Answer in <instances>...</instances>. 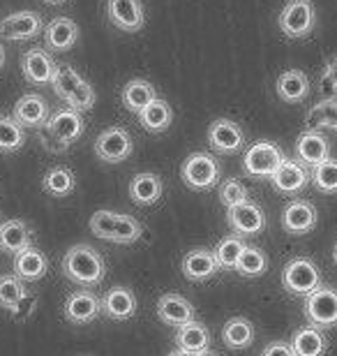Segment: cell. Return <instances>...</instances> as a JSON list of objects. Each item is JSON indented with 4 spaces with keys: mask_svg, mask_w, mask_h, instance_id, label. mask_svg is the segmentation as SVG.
I'll return each mask as SVG.
<instances>
[{
    "mask_svg": "<svg viewBox=\"0 0 337 356\" xmlns=\"http://www.w3.org/2000/svg\"><path fill=\"white\" fill-rule=\"evenodd\" d=\"M63 273L76 287H97L106 275L104 257L88 243H76L63 257Z\"/></svg>",
    "mask_w": 337,
    "mask_h": 356,
    "instance_id": "1",
    "label": "cell"
},
{
    "mask_svg": "<svg viewBox=\"0 0 337 356\" xmlns=\"http://www.w3.org/2000/svg\"><path fill=\"white\" fill-rule=\"evenodd\" d=\"M54 90L63 102H67V106L76 111H90L95 106V90L88 81L83 79L81 74L76 72L74 67L69 65H60L56 70V76H54Z\"/></svg>",
    "mask_w": 337,
    "mask_h": 356,
    "instance_id": "2",
    "label": "cell"
},
{
    "mask_svg": "<svg viewBox=\"0 0 337 356\" xmlns=\"http://www.w3.org/2000/svg\"><path fill=\"white\" fill-rule=\"evenodd\" d=\"M181 176L188 188L197 190V192H206L217 185L220 176H222V167H220L217 158H213L211 153L197 151L183 162Z\"/></svg>",
    "mask_w": 337,
    "mask_h": 356,
    "instance_id": "3",
    "label": "cell"
},
{
    "mask_svg": "<svg viewBox=\"0 0 337 356\" xmlns=\"http://www.w3.org/2000/svg\"><path fill=\"white\" fill-rule=\"evenodd\" d=\"M303 315L307 324L317 329H335L337 326V289L335 287H317L312 294L305 296Z\"/></svg>",
    "mask_w": 337,
    "mask_h": 356,
    "instance_id": "4",
    "label": "cell"
},
{
    "mask_svg": "<svg viewBox=\"0 0 337 356\" xmlns=\"http://www.w3.org/2000/svg\"><path fill=\"white\" fill-rule=\"evenodd\" d=\"M314 26H317V10L312 0H289L279 12V31L291 40L307 38Z\"/></svg>",
    "mask_w": 337,
    "mask_h": 356,
    "instance_id": "5",
    "label": "cell"
},
{
    "mask_svg": "<svg viewBox=\"0 0 337 356\" xmlns=\"http://www.w3.org/2000/svg\"><path fill=\"white\" fill-rule=\"evenodd\" d=\"M282 287L289 294L307 296L317 287H321V270L310 257H296L282 270Z\"/></svg>",
    "mask_w": 337,
    "mask_h": 356,
    "instance_id": "6",
    "label": "cell"
},
{
    "mask_svg": "<svg viewBox=\"0 0 337 356\" xmlns=\"http://www.w3.org/2000/svg\"><path fill=\"white\" fill-rule=\"evenodd\" d=\"M284 153L272 141H256L243 155V172L252 178H270L282 165Z\"/></svg>",
    "mask_w": 337,
    "mask_h": 356,
    "instance_id": "7",
    "label": "cell"
},
{
    "mask_svg": "<svg viewBox=\"0 0 337 356\" xmlns=\"http://www.w3.org/2000/svg\"><path fill=\"white\" fill-rule=\"evenodd\" d=\"M134 151V141L132 134L120 125L106 127L104 132H99V137L95 139V155L106 165H118L125 162Z\"/></svg>",
    "mask_w": 337,
    "mask_h": 356,
    "instance_id": "8",
    "label": "cell"
},
{
    "mask_svg": "<svg viewBox=\"0 0 337 356\" xmlns=\"http://www.w3.org/2000/svg\"><path fill=\"white\" fill-rule=\"evenodd\" d=\"M227 222L238 236H256L266 229V213L259 204L247 199V202L227 209Z\"/></svg>",
    "mask_w": 337,
    "mask_h": 356,
    "instance_id": "9",
    "label": "cell"
},
{
    "mask_svg": "<svg viewBox=\"0 0 337 356\" xmlns=\"http://www.w3.org/2000/svg\"><path fill=\"white\" fill-rule=\"evenodd\" d=\"M47 130L56 139V144H58L60 148H65L69 144H74V141L81 137L83 130H85V123L81 118V111L67 106V109H58L56 113L49 116Z\"/></svg>",
    "mask_w": 337,
    "mask_h": 356,
    "instance_id": "10",
    "label": "cell"
},
{
    "mask_svg": "<svg viewBox=\"0 0 337 356\" xmlns=\"http://www.w3.org/2000/svg\"><path fill=\"white\" fill-rule=\"evenodd\" d=\"M208 144L220 155H236L245 146V134H243L238 123L229 118H220L213 120L211 127H208Z\"/></svg>",
    "mask_w": 337,
    "mask_h": 356,
    "instance_id": "11",
    "label": "cell"
},
{
    "mask_svg": "<svg viewBox=\"0 0 337 356\" xmlns=\"http://www.w3.org/2000/svg\"><path fill=\"white\" fill-rule=\"evenodd\" d=\"M44 31L38 12H14L0 21V38L7 42H28Z\"/></svg>",
    "mask_w": 337,
    "mask_h": 356,
    "instance_id": "12",
    "label": "cell"
},
{
    "mask_svg": "<svg viewBox=\"0 0 337 356\" xmlns=\"http://www.w3.org/2000/svg\"><path fill=\"white\" fill-rule=\"evenodd\" d=\"M65 319L72 324H90L95 322L102 312V298L90 289H76L72 291L65 301Z\"/></svg>",
    "mask_w": 337,
    "mask_h": 356,
    "instance_id": "13",
    "label": "cell"
},
{
    "mask_svg": "<svg viewBox=\"0 0 337 356\" xmlns=\"http://www.w3.org/2000/svg\"><path fill=\"white\" fill-rule=\"evenodd\" d=\"M56 70H58V65H56V60L44 49H28L24 58H21V72H24L26 81L33 83V86H47V83H51Z\"/></svg>",
    "mask_w": 337,
    "mask_h": 356,
    "instance_id": "14",
    "label": "cell"
},
{
    "mask_svg": "<svg viewBox=\"0 0 337 356\" xmlns=\"http://www.w3.org/2000/svg\"><path fill=\"white\" fill-rule=\"evenodd\" d=\"M106 14L111 24L125 33L141 31L146 24L141 0H106Z\"/></svg>",
    "mask_w": 337,
    "mask_h": 356,
    "instance_id": "15",
    "label": "cell"
},
{
    "mask_svg": "<svg viewBox=\"0 0 337 356\" xmlns=\"http://www.w3.org/2000/svg\"><path fill=\"white\" fill-rule=\"evenodd\" d=\"M14 118L21 127H28V130H40V127H47L49 120V104L47 99L38 95V92H26V95L19 97V102L14 104Z\"/></svg>",
    "mask_w": 337,
    "mask_h": 356,
    "instance_id": "16",
    "label": "cell"
},
{
    "mask_svg": "<svg viewBox=\"0 0 337 356\" xmlns=\"http://www.w3.org/2000/svg\"><path fill=\"white\" fill-rule=\"evenodd\" d=\"M296 158L305 167H317L331 158V141L321 134V130H305L296 141Z\"/></svg>",
    "mask_w": 337,
    "mask_h": 356,
    "instance_id": "17",
    "label": "cell"
},
{
    "mask_svg": "<svg viewBox=\"0 0 337 356\" xmlns=\"http://www.w3.org/2000/svg\"><path fill=\"white\" fill-rule=\"evenodd\" d=\"M270 181L275 185V190L282 192V195H296V192L305 190V185L310 183V174H307L303 162L284 158L282 165L270 176Z\"/></svg>",
    "mask_w": 337,
    "mask_h": 356,
    "instance_id": "18",
    "label": "cell"
},
{
    "mask_svg": "<svg viewBox=\"0 0 337 356\" xmlns=\"http://www.w3.org/2000/svg\"><path fill=\"white\" fill-rule=\"evenodd\" d=\"M282 227L289 234H310L317 227V209L307 199H296L282 213Z\"/></svg>",
    "mask_w": 337,
    "mask_h": 356,
    "instance_id": "19",
    "label": "cell"
},
{
    "mask_svg": "<svg viewBox=\"0 0 337 356\" xmlns=\"http://www.w3.org/2000/svg\"><path fill=\"white\" fill-rule=\"evenodd\" d=\"M157 317L162 324L169 326H183L195 319V305L188 298H183L181 294H164L157 301Z\"/></svg>",
    "mask_w": 337,
    "mask_h": 356,
    "instance_id": "20",
    "label": "cell"
},
{
    "mask_svg": "<svg viewBox=\"0 0 337 356\" xmlns=\"http://www.w3.org/2000/svg\"><path fill=\"white\" fill-rule=\"evenodd\" d=\"M102 312L116 322H127L136 315V296L127 287H113L102 296Z\"/></svg>",
    "mask_w": 337,
    "mask_h": 356,
    "instance_id": "21",
    "label": "cell"
},
{
    "mask_svg": "<svg viewBox=\"0 0 337 356\" xmlns=\"http://www.w3.org/2000/svg\"><path fill=\"white\" fill-rule=\"evenodd\" d=\"M220 270L217 259L208 248H195L183 257V275L192 282H204Z\"/></svg>",
    "mask_w": 337,
    "mask_h": 356,
    "instance_id": "22",
    "label": "cell"
},
{
    "mask_svg": "<svg viewBox=\"0 0 337 356\" xmlns=\"http://www.w3.org/2000/svg\"><path fill=\"white\" fill-rule=\"evenodd\" d=\"M79 40V28L67 17H56L44 26V44L51 51H69Z\"/></svg>",
    "mask_w": 337,
    "mask_h": 356,
    "instance_id": "23",
    "label": "cell"
},
{
    "mask_svg": "<svg viewBox=\"0 0 337 356\" xmlns=\"http://www.w3.org/2000/svg\"><path fill=\"white\" fill-rule=\"evenodd\" d=\"M49 270V259L44 252H40L38 248H26L14 254V273H17L24 282H35L42 280Z\"/></svg>",
    "mask_w": 337,
    "mask_h": 356,
    "instance_id": "24",
    "label": "cell"
},
{
    "mask_svg": "<svg viewBox=\"0 0 337 356\" xmlns=\"http://www.w3.org/2000/svg\"><path fill=\"white\" fill-rule=\"evenodd\" d=\"M176 345H178V350L188 352L192 356L204 354V352H208V347H211V331L206 329V324L192 319V322L178 326Z\"/></svg>",
    "mask_w": 337,
    "mask_h": 356,
    "instance_id": "25",
    "label": "cell"
},
{
    "mask_svg": "<svg viewBox=\"0 0 337 356\" xmlns=\"http://www.w3.org/2000/svg\"><path fill=\"white\" fill-rule=\"evenodd\" d=\"M291 350L296 352V356H324L328 352V338L312 324L300 326L291 338Z\"/></svg>",
    "mask_w": 337,
    "mask_h": 356,
    "instance_id": "26",
    "label": "cell"
},
{
    "mask_svg": "<svg viewBox=\"0 0 337 356\" xmlns=\"http://www.w3.org/2000/svg\"><path fill=\"white\" fill-rule=\"evenodd\" d=\"M33 245V232L24 220H7L0 225V250L17 254Z\"/></svg>",
    "mask_w": 337,
    "mask_h": 356,
    "instance_id": "27",
    "label": "cell"
},
{
    "mask_svg": "<svg viewBox=\"0 0 337 356\" xmlns=\"http://www.w3.org/2000/svg\"><path fill=\"white\" fill-rule=\"evenodd\" d=\"M136 116H139V123L143 130H148L153 134L169 130V125L174 123V111H171L167 99H162V97H155L153 102L143 106Z\"/></svg>",
    "mask_w": 337,
    "mask_h": 356,
    "instance_id": "28",
    "label": "cell"
},
{
    "mask_svg": "<svg viewBox=\"0 0 337 356\" xmlns=\"http://www.w3.org/2000/svg\"><path fill=\"white\" fill-rule=\"evenodd\" d=\"M275 88H277L279 99H284V102H289V104H296V102H303V99L310 95L312 83L307 79V74L300 72V70H286L284 74H279Z\"/></svg>",
    "mask_w": 337,
    "mask_h": 356,
    "instance_id": "29",
    "label": "cell"
},
{
    "mask_svg": "<svg viewBox=\"0 0 337 356\" xmlns=\"http://www.w3.org/2000/svg\"><path fill=\"white\" fill-rule=\"evenodd\" d=\"M164 192V185H162V178L157 174H136L130 183V197L132 202H136L139 206H150L155 204L157 199L162 197Z\"/></svg>",
    "mask_w": 337,
    "mask_h": 356,
    "instance_id": "30",
    "label": "cell"
},
{
    "mask_svg": "<svg viewBox=\"0 0 337 356\" xmlns=\"http://www.w3.org/2000/svg\"><path fill=\"white\" fill-rule=\"evenodd\" d=\"M222 340H224V345L231 347V350H245V347L252 345V340H254L252 322L245 317L229 319L224 324V329H222Z\"/></svg>",
    "mask_w": 337,
    "mask_h": 356,
    "instance_id": "31",
    "label": "cell"
},
{
    "mask_svg": "<svg viewBox=\"0 0 337 356\" xmlns=\"http://www.w3.org/2000/svg\"><path fill=\"white\" fill-rule=\"evenodd\" d=\"M157 97V90L150 81L146 79H132L127 81V86L123 88V104L127 111L139 113L143 106L150 104Z\"/></svg>",
    "mask_w": 337,
    "mask_h": 356,
    "instance_id": "32",
    "label": "cell"
},
{
    "mask_svg": "<svg viewBox=\"0 0 337 356\" xmlns=\"http://www.w3.org/2000/svg\"><path fill=\"white\" fill-rule=\"evenodd\" d=\"M42 188H44L49 195H54V197H67L76 188L74 172H72L69 167L49 169V172L44 174V178H42Z\"/></svg>",
    "mask_w": 337,
    "mask_h": 356,
    "instance_id": "33",
    "label": "cell"
},
{
    "mask_svg": "<svg viewBox=\"0 0 337 356\" xmlns=\"http://www.w3.org/2000/svg\"><path fill=\"white\" fill-rule=\"evenodd\" d=\"M143 236V225L134 216L127 213H116L113 218V229H111V241L120 245H130L136 243Z\"/></svg>",
    "mask_w": 337,
    "mask_h": 356,
    "instance_id": "34",
    "label": "cell"
},
{
    "mask_svg": "<svg viewBox=\"0 0 337 356\" xmlns=\"http://www.w3.org/2000/svg\"><path fill=\"white\" fill-rule=\"evenodd\" d=\"M245 243H243V236L238 234H231V236H224L217 243V248L213 250L215 259H217V266L222 270H233L236 264H238L243 250H245Z\"/></svg>",
    "mask_w": 337,
    "mask_h": 356,
    "instance_id": "35",
    "label": "cell"
},
{
    "mask_svg": "<svg viewBox=\"0 0 337 356\" xmlns=\"http://www.w3.org/2000/svg\"><path fill=\"white\" fill-rule=\"evenodd\" d=\"M26 144L24 127L17 123L14 116L0 113V153H17Z\"/></svg>",
    "mask_w": 337,
    "mask_h": 356,
    "instance_id": "36",
    "label": "cell"
},
{
    "mask_svg": "<svg viewBox=\"0 0 337 356\" xmlns=\"http://www.w3.org/2000/svg\"><path fill=\"white\" fill-rule=\"evenodd\" d=\"M28 296L26 284L17 273L0 275V308L5 310H17L24 298Z\"/></svg>",
    "mask_w": 337,
    "mask_h": 356,
    "instance_id": "37",
    "label": "cell"
},
{
    "mask_svg": "<svg viewBox=\"0 0 337 356\" xmlns=\"http://www.w3.org/2000/svg\"><path fill=\"white\" fill-rule=\"evenodd\" d=\"M337 123V97H328L307 111V130H333Z\"/></svg>",
    "mask_w": 337,
    "mask_h": 356,
    "instance_id": "38",
    "label": "cell"
},
{
    "mask_svg": "<svg viewBox=\"0 0 337 356\" xmlns=\"http://www.w3.org/2000/svg\"><path fill=\"white\" fill-rule=\"evenodd\" d=\"M236 270L247 277H256V275H263L268 270V257L261 248L256 245H247L243 250L238 264H236Z\"/></svg>",
    "mask_w": 337,
    "mask_h": 356,
    "instance_id": "39",
    "label": "cell"
},
{
    "mask_svg": "<svg viewBox=\"0 0 337 356\" xmlns=\"http://www.w3.org/2000/svg\"><path fill=\"white\" fill-rule=\"evenodd\" d=\"M312 183L314 188L324 195H335L337 192V160L328 158L321 165L312 167Z\"/></svg>",
    "mask_w": 337,
    "mask_h": 356,
    "instance_id": "40",
    "label": "cell"
},
{
    "mask_svg": "<svg viewBox=\"0 0 337 356\" xmlns=\"http://www.w3.org/2000/svg\"><path fill=\"white\" fill-rule=\"evenodd\" d=\"M243 202H247V188L238 178H227V181L220 185V204L231 209V206H238Z\"/></svg>",
    "mask_w": 337,
    "mask_h": 356,
    "instance_id": "41",
    "label": "cell"
},
{
    "mask_svg": "<svg viewBox=\"0 0 337 356\" xmlns=\"http://www.w3.org/2000/svg\"><path fill=\"white\" fill-rule=\"evenodd\" d=\"M113 218H116V213L113 211H97L95 216L90 218V232L95 234L97 238H102V241H111V229H113Z\"/></svg>",
    "mask_w": 337,
    "mask_h": 356,
    "instance_id": "42",
    "label": "cell"
},
{
    "mask_svg": "<svg viewBox=\"0 0 337 356\" xmlns=\"http://www.w3.org/2000/svg\"><path fill=\"white\" fill-rule=\"evenodd\" d=\"M261 356H296V352L291 350V343H282V340H272L263 347Z\"/></svg>",
    "mask_w": 337,
    "mask_h": 356,
    "instance_id": "43",
    "label": "cell"
},
{
    "mask_svg": "<svg viewBox=\"0 0 337 356\" xmlns=\"http://www.w3.org/2000/svg\"><path fill=\"white\" fill-rule=\"evenodd\" d=\"M324 81L331 83V86L337 90V58H333L331 63L326 65V72H324Z\"/></svg>",
    "mask_w": 337,
    "mask_h": 356,
    "instance_id": "44",
    "label": "cell"
},
{
    "mask_svg": "<svg viewBox=\"0 0 337 356\" xmlns=\"http://www.w3.org/2000/svg\"><path fill=\"white\" fill-rule=\"evenodd\" d=\"M169 356H192V354H188V352H183V350H176V352H171Z\"/></svg>",
    "mask_w": 337,
    "mask_h": 356,
    "instance_id": "45",
    "label": "cell"
},
{
    "mask_svg": "<svg viewBox=\"0 0 337 356\" xmlns=\"http://www.w3.org/2000/svg\"><path fill=\"white\" fill-rule=\"evenodd\" d=\"M5 65V51H3V47H0V70H3Z\"/></svg>",
    "mask_w": 337,
    "mask_h": 356,
    "instance_id": "46",
    "label": "cell"
},
{
    "mask_svg": "<svg viewBox=\"0 0 337 356\" xmlns=\"http://www.w3.org/2000/svg\"><path fill=\"white\" fill-rule=\"evenodd\" d=\"M44 3H49V5H60V3H65V0H44Z\"/></svg>",
    "mask_w": 337,
    "mask_h": 356,
    "instance_id": "47",
    "label": "cell"
},
{
    "mask_svg": "<svg viewBox=\"0 0 337 356\" xmlns=\"http://www.w3.org/2000/svg\"><path fill=\"white\" fill-rule=\"evenodd\" d=\"M333 261H335V266H337V245H335V250H333Z\"/></svg>",
    "mask_w": 337,
    "mask_h": 356,
    "instance_id": "48",
    "label": "cell"
},
{
    "mask_svg": "<svg viewBox=\"0 0 337 356\" xmlns=\"http://www.w3.org/2000/svg\"><path fill=\"white\" fill-rule=\"evenodd\" d=\"M197 356H217V354H211V352H204V354H197Z\"/></svg>",
    "mask_w": 337,
    "mask_h": 356,
    "instance_id": "49",
    "label": "cell"
},
{
    "mask_svg": "<svg viewBox=\"0 0 337 356\" xmlns=\"http://www.w3.org/2000/svg\"><path fill=\"white\" fill-rule=\"evenodd\" d=\"M333 132H335V137H337V123H335V127H333Z\"/></svg>",
    "mask_w": 337,
    "mask_h": 356,
    "instance_id": "50",
    "label": "cell"
},
{
    "mask_svg": "<svg viewBox=\"0 0 337 356\" xmlns=\"http://www.w3.org/2000/svg\"><path fill=\"white\" fill-rule=\"evenodd\" d=\"M0 225H3V222H0Z\"/></svg>",
    "mask_w": 337,
    "mask_h": 356,
    "instance_id": "51",
    "label": "cell"
}]
</instances>
